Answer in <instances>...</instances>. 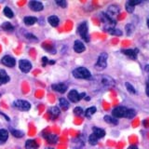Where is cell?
<instances>
[{"instance_id": "1", "label": "cell", "mask_w": 149, "mask_h": 149, "mask_svg": "<svg viewBox=\"0 0 149 149\" xmlns=\"http://www.w3.org/2000/svg\"><path fill=\"white\" fill-rule=\"evenodd\" d=\"M73 76L79 79H88L91 77V72L86 67H77L73 70Z\"/></svg>"}, {"instance_id": "2", "label": "cell", "mask_w": 149, "mask_h": 149, "mask_svg": "<svg viewBox=\"0 0 149 149\" xmlns=\"http://www.w3.org/2000/svg\"><path fill=\"white\" fill-rule=\"evenodd\" d=\"M107 58H108V54L105 52H102L99 55L98 60L95 63V68L97 70H104L107 66Z\"/></svg>"}, {"instance_id": "3", "label": "cell", "mask_w": 149, "mask_h": 149, "mask_svg": "<svg viewBox=\"0 0 149 149\" xmlns=\"http://www.w3.org/2000/svg\"><path fill=\"white\" fill-rule=\"evenodd\" d=\"M77 32H78L79 36H80L86 42L90 41V36H88V23L86 22H83L82 23H80V24L78 25Z\"/></svg>"}, {"instance_id": "4", "label": "cell", "mask_w": 149, "mask_h": 149, "mask_svg": "<svg viewBox=\"0 0 149 149\" xmlns=\"http://www.w3.org/2000/svg\"><path fill=\"white\" fill-rule=\"evenodd\" d=\"M13 106L21 111H28L31 108L30 102L24 100H16L13 102Z\"/></svg>"}, {"instance_id": "5", "label": "cell", "mask_w": 149, "mask_h": 149, "mask_svg": "<svg viewBox=\"0 0 149 149\" xmlns=\"http://www.w3.org/2000/svg\"><path fill=\"white\" fill-rule=\"evenodd\" d=\"M127 110H128V108L125 106H118V107H116V108L113 109V111H112V115H113V116L115 118H125Z\"/></svg>"}, {"instance_id": "6", "label": "cell", "mask_w": 149, "mask_h": 149, "mask_svg": "<svg viewBox=\"0 0 149 149\" xmlns=\"http://www.w3.org/2000/svg\"><path fill=\"white\" fill-rule=\"evenodd\" d=\"M19 67H20L22 73H29L32 69V63L28 60L22 59L19 62Z\"/></svg>"}, {"instance_id": "7", "label": "cell", "mask_w": 149, "mask_h": 149, "mask_svg": "<svg viewBox=\"0 0 149 149\" xmlns=\"http://www.w3.org/2000/svg\"><path fill=\"white\" fill-rule=\"evenodd\" d=\"M141 0H129L125 4V8L129 13H132L134 11V8L136 5L141 4Z\"/></svg>"}, {"instance_id": "8", "label": "cell", "mask_w": 149, "mask_h": 149, "mask_svg": "<svg viewBox=\"0 0 149 149\" xmlns=\"http://www.w3.org/2000/svg\"><path fill=\"white\" fill-rule=\"evenodd\" d=\"M1 62L4 65H6V66H8V67H13L14 65L16 64V60L9 55L4 56L1 60Z\"/></svg>"}, {"instance_id": "9", "label": "cell", "mask_w": 149, "mask_h": 149, "mask_svg": "<svg viewBox=\"0 0 149 149\" xmlns=\"http://www.w3.org/2000/svg\"><path fill=\"white\" fill-rule=\"evenodd\" d=\"M29 8L33 11H41V10H43L44 6H43V4L39 1L32 0V1L29 2Z\"/></svg>"}, {"instance_id": "10", "label": "cell", "mask_w": 149, "mask_h": 149, "mask_svg": "<svg viewBox=\"0 0 149 149\" xmlns=\"http://www.w3.org/2000/svg\"><path fill=\"white\" fill-rule=\"evenodd\" d=\"M119 12H120V8L118 6H116V5H111V6H109L108 8H107L106 14L109 17L113 18L114 16L118 15Z\"/></svg>"}, {"instance_id": "11", "label": "cell", "mask_w": 149, "mask_h": 149, "mask_svg": "<svg viewBox=\"0 0 149 149\" xmlns=\"http://www.w3.org/2000/svg\"><path fill=\"white\" fill-rule=\"evenodd\" d=\"M68 99L72 102H77L81 100V97H80V94H79L76 90H72L68 93Z\"/></svg>"}, {"instance_id": "12", "label": "cell", "mask_w": 149, "mask_h": 149, "mask_svg": "<svg viewBox=\"0 0 149 149\" xmlns=\"http://www.w3.org/2000/svg\"><path fill=\"white\" fill-rule=\"evenodd\" d=\"M86 49V47L84 45V43L80 40H76L74 43V50L77 53H82L84 50Z\"/></svg>"}, {"instance_id": "13", "label": "cell", "mask_w": 149, "mask_h": 149, "mask_svg": "<svg viewBox=\"0 0 149 149\" xmlns=\"http://www.w3.org/2000/svg\"><path fill=\"white\" fill-rule=\"evenodd\" d=\"M51 88H52L53 91H57V92H60V93H64L65 91H67V86L65 85V84H63V83L53 84V85H51Z\"/></svg>"}, {"instance_id": "14", "label": "cell", "mask_w": 149, "mask_h": 149, "mask_svg": "<svg viewBox=\"0 0 149 149\" xmlns=\"http://www.w3.org/2000/svg\"><path fill=\"white\" fill-rule=\"evenodd\" d=\"M9 79L10 78H9L7 72L3 69H0V86L7 84L9 81Z\"/></svg>"}, {"instance_id": "15", "label": "cell", "mask_w": 149, "mask_h": 149, "mask_svg": "<svg viewBox=\"0 0 149 149\" xmlns=\"http://www.w3.org/2000/svg\"><path fill=\"white\" fill-rule=\"evenodd\" d=\"M92 132H93L92 133L94 134L98 139H101L102 137H104V135H105L104 130H102L101 128H98V127H93L92 128Z\"/></svg>"}, {"instance_id": "16", "label": "cell", "mask_w": 149, "mask_h": 149, "mask_svg": "<svg viewBox=\"0 0 149 149\" xmlns=\"http://www.w3.org/2000/svg\"><path fill=\"white\" fill-rule=\"evenodd\" d=\"M137 49H123L121 52L123 54H125L126 56H128V57L132 58V59H136L137 57Z\"/></svg>"}, {"instance_id": "17", "label": "cell", "mask_w": 149, "mask_h": 149, "mask_svg": "<svg viewBox=\"0 0 149 149\" xmlns=\"http://www.w3.org/2000/svg\"><path fill=\"white\" fill-rule=\"evenodd\" d=\"M8 138V132L7 130L1 129L0 130V144H3L7 142Z\"/></svg>"}, {"instance_id": "18", "label": "cell", "mask_w": 149, "mask_h": 149, "mask_svg": "<svg viewBox=\"0 0 149 149\" xmlns=\"http://www.w3.org/2000/svg\"><path fill=\"white\" fill-rule=\"evenodd\" d=\"M48 22L49 24L52 26V27H57L59 25V22H60V20H59V18L57 16H49L48 18Z\"/></svg>"}, {"instance_id": "19", "label": "cell", "mask_w": 149, "mask_h": 149, "mask_svg": "<svg viewBox=\"0 0 149 149\" xmlns=\"http://www.w3.org/2000/svg\"><path fill=\"white\" fill-rule=\"evenodd\" d=\"M25 148L26 149H37L38 148V143L35 140H28L25 143Z\"/></svg>"}, {"instance_id": "20", "label": "cell", "mask_w": 149, "mask_h": 149, "mask_svg": "<svg viewBox=\"0 0 149 149\" xmlns=\"http://www.w3.org/2000/svg\"><path fill=\"white\" fill-rule=\"evenodd\" d=\"M23 22H24V23L26 25L30 26V25L35 24V23L37 22V19L36 17H33V16H27V17H24Z\"/></svg>"}, {"instance_id": "21", "label": "cell", "mask_w": 149, "mask_h": 149, "mask_svg": "<svg viewBox=\"0 0 149 149\" xmlns=\"http://www.w3.org/2000/svg\"><path fill=\"white\" fill-rule=\"evenodd\" d=\"M50 115L51 116H52V118H58V116H60V113H61V111L60 109L58 108L57 106H53V107H51L50 110Z\"/></svg>"}, {"instance_id": "22", "label": "cell", "mask_w": 149, "mask_h": 149, "mask_svg": "<svg viewBox=\"0 0 149 149\" xmlns=\"http://www.w3.org/2000/svg\"><path fill=\"white\" fill-rule=\"evenodd\" d=\"M59 104L63 110H67L69 108V102L66 99H64V98H60Z\"/></svg>"}, {"instance_id": "23", "label": "cell", "mask_w": 149, "mask_h": 149, "mask_svg": "<svg viewBox=\"0 0 149 149\" xmlns=\"http://www.w3.org/2000/svg\"><path fill=\"white\" fill-rule=\"evenodd\" d=\"M102 82L105 86H113L115 84L113 79H112L111 77H104L102 78Z\"/></svg>"}, {"instance_id": "24", "label": "cell", "mask_w": 149, "mask_h": 149, "mask_svg": "<svg viewBox=\"0 0 149 149\" xmlns=\"http://www.w3.org/2000/svg\"><path fill=\"white\" fill-rule=\"evenodd\" d=\"M104 121L107 123H109V124H113V125H118V121L116 118H115L114 116H105L104 118Z\"/></svg>"}, {"instance_id": "25", "label": "cell", "mask_w": 149, "mask_h": 149, "mask_svg": "<svg viewBox=\"0 0 149 149\" xmlns=\"http://www.w3.org/2000/svg\"><path fill=\"white\" fill-rule=\"evenodd\" d=\"M96 112V107L95 106H91L90 108H88L86 111H85V116L87 118H91L92 115H94Z\"/></svg>"}, {"instance_id": "26", "label": "cell", "mask_w": 149, "mask_h": 149, "mask_svg": "<svg viewBox=\"0 0 149 149\" xmlns=\"http://www.w3.org/2000/svg\"><path fill=\"white\" fill-rule=\"evenodd\" d=\"M3 12H4V15L6 16V17H8V18H9V19L13 18V16H14V13H13V11H12L11 9L9 8L8 7H5V8H4Z\"/></svg>"}, {"instance_id": "27", "label": "cell", "mask_w": 149, "mask_h": 149, "mask_svg": "<svg viewBox=\"0 0 149 149\" xmlns=\"http://www.w3.org/2000/svg\"><path fill=\"white\" fill-rule=\"evenodd\" d=\"M125 29H126V34H127V36H130L134 31V26L132 23H128V24H126Z\"/></svg>"}, {"instance_id": "28", "label": "cell", "mask_w": 149, "mask_h": 149, "mask_svg": "<svg viewBox=\"0 0 149 149\" xmlns=\"http://www.w3.org/2000/svg\"><path fill=\"white\" fill-rule=\"evenodd\" d=\"M107 32H108L110 35H113V36H122V32H121V30L116 29V28H111V29H109Z\"/></svg>"}, {"instance_id": "29", "label": "cell", "mask_w": 149, "mask_h": 149, "mask_svg": "<svg viewBox=\"0 0 149 149\" xmlns=\"http://www.w3.org/2000/svg\"><path fill=\"white\" fill-rule=\"evenodd\" d=\"M135 116H136V112H135V110H133V109H128L127 112H126L125 118H133Z\"/></svg>"}, {"instance_id": "30", "label": "cell", "mask_w": 149, "mask_h": 149, "mask_svg": "<svg viewBox=\"0 0 149 149\" xmlns=\"http://www.w3.org/2000/svg\"><path fill=\"white\" fill-rule=\"evenodd\" d=\"M88 143H90L91 146H96L98 143V138L92 133L90 135V137H88Z\"/></svg>"}, {"instance_id": "31", "label": "cell", "mask_w": 149, "mask_h": 149, "mask_svg": "<svg viewBox=\"0 0 149 149\" xmlns=\"http://www.w3.org/2000/svg\"><path fill=\"white\" fill-rule=\"evenodd\" d=\"M11 133L14 137L16 138H22L23 137V135H24V133H23L22 132H21V130H11Z\"/></svg>"}, {"instance_id": "32", "label": "cell", "mask_w": 149, "mask_h": 149, "mask_svg": "<svg viewBox=\"0 0 149 149\" xmlns=\"http://www.w3.org/2000/svg\"><path fill=\"white\" fill-rule=\"evenodd\" d=\"M125 87H126V88H127V91H128L129 92L132 93V94H135V93H136V91H135L134 87H133L130 83L126 82V83H125Z\"/></svg>"}, {"instance_id": "33", "label": "cell", "mask_w": 149, "mask_h": 149, "mask_svg": "<svg viewBox=\"0 0 149 149\" xmlns=\"http://www.w3.org/2000/svg\"><path fill=\"white\" fill-rule=\"evenodd\" d=\"M2 28L4 30H6V31H13V29H14V27L10 24L9 22H4L3 24H2Z\"/></svg>"}, {"instance_id": "34", "label": "cell", "mask_w": 149, "mask_h": 149, "mask_svg": "<svg viewBox=\"0 0 149 149\" xmlns=\"http://www.w3.org/2000/svg\"><path fill=\"white\" fill-rule=\"evenodd\" d=\"M56 3H57V5H59V6L63 8H65L67 7V2L65 1V0H57Z\"/></svg>"}, {"instance_id": "35", "label": "cell", "mask_w": 149, "mask_h": 149, "mask_svg": "<svg viewBox=\"0 0 149 149\" xmlns=\"http://www.w3.org/2000/svg\"><path fill=\"white\" fill-rule=\"evenodd\" d=\"M74 115H77V116H81L84 114V111L83 109L81 108V107H76V108L74 109Z\"/></svg>"}, {"instance_id": "36", "label": "cell", "mask_w": 149, "mask_h": 149, "mask_svg": "<svg viewBox=\"0 0 149 149\" xmlns=\"http://www.w3.org/2000/svg\"><path fill=\"white\" fill-rule=\"evenodd\" d=\"M26 38L30 39V40H33V41H37V38L34 36V35H31V34H26Z\"/></svg>"}, {"instance_id": "37", "label": "cell", "mask_w": 149, "mask_h": 149, "mask_svg": "<svg viewBox=\"0 0 149 149\" xmlns=\"http://www.w3.org/2000/svg\"><path fill=\"white\" fill-rule=\"evenodd\" d=\"M48 139L50 141V143H56V140H57V137L54 136V135H49Z\"/></svg>"}, {"instance_id": "38", "label": "cell", "mask_w": 149, "mask_h": 149, "mask_svg": "<svg viewBox=\"0 0 149 149\" xmlns=\"http://www.w3.org/2000/svg\"><path fill=\"white\" fill-rule=\"evenodd\" d=\"M42 61H43V66H45V65L49 63L48 58H46V57H43V58H42Z\"/></svg>"}, {"instance_id": "39", "label": "cell", "mask_w": 149, "mask_h": 149, "mask_svg": "<svg viewBox=\"0 0 149 149\" xmlns=\"http://www.w3.org/2000/svg\"><path fill=\"white\" fill-rule=\"evenodd\" d=\"M144 70H146V72L149 74V64L146 65V67H144ZM147 84H149V78H148V81H147Z\"/></svg>"}, {"instance_id": "40", "label": "cell", "mask_w": 149, "mask_h": 149, "mask_svg": "<svg viewBox=\"0 0 149 149\" xmlns=\"http://www.w3.org/2000/svg\"><path fill=\"white\" fill-rule=\"evenodd\" d=\"M146 95L149 97V84H147V85H146Z\"/></svg>"}, {"instance_id": "41", "label": "cell", "mask_w": 149, "mask_h": 149, "mask_svg": "<svg viewBox=\"0 0 149 149\" xmlns=\"http://www.w3.org/2000/svg\"><path fill=\"white\" fill-rule=\"evenodd\" d=\"M128 149H138V147L136 146H130Z\"/></svg>"}, {"instance_id": "42", "label": "cell", "mask_w": 149, "mask_h": 149, "mask_svg": "<svg viewBox=\"0 0 149 149\" xmlns=\"http://www.w3.org/2000/svg\"><path fill=\"white\" fill-rule=\"evenodd\" d=\"M85 99H86L87 101H90V100H91V98L88 97V96H86V98H85Z\"/></svg>"}, {"instance_id": "43", "label": "cell", "mask_w": 149, "mask_h": 149, "mask_svg": "<svg viewBox=\"0 0 149 149\" xmlns=\"http://www.w3.org/2000/svg\"><path fill=\"white\" fill-rule=\"evenodd\" d=\"M147 27L149 28V18L147 19Z\"/></svg>"}, {"instance_id": "44", "label": "cell", "mask_w": 149, "mask_h": 149, "mask_svg": "<svg viewBox=\"0 0 149 149\" xmlns=\"http://www.w3.org/2000/svg\"><path fill=\"white\" fill-rule=\"evenodd\" d=\"M0 96H1V94H0Z\"/></svg>"}]
</instances>
